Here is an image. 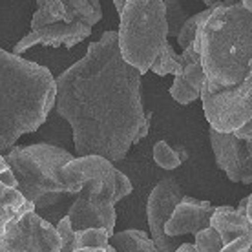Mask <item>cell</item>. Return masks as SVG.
<instances>
[{
	"mask_svg": "<svg viewBox=\"0 0 252 252\" xmlns=\"http://www.w3.org/2000/svg\"><path fill=\"white\" fill-rule=\"evenodd\" d=\"M35 210V205L28 201L24 195L20 194L19 189H11L0 181V238L4 236L7 223L20 218L22 214Z\"/></svg>",
	"mask_w": 252,
	"mask_h": 252,
	"instance_id": "15",
	"label": "cell"
},
{
	"mask_svg": "<svg viewBox=\"0 0 252 252\" xmlns=\"http://www.w3.org/2000/svg\"><path fill=\"white\" fill-rule=\"evenodd\" d=\"M199 2H203L207 7H218L223 4V0H199Z\"/></svg>",
	"mask_w": 252,
	"mask_h": 252,
	"instance_id": "29",
	"label": "cell"
},
{
	"mask_svg": "<svg viewBox=\"0 0 252 252\" xmlns=\"http://www.w3.org/2000/svg\"><path fill=\"white\" fill-rule=\"evenodd\" d=\"M90 179H102L112 183L117 190V201L132 194V181L117 170L110 159L102 156H79L73 158L61 170V181L71 195H77Z\"/></svg>",
	"mask_w": 252,
	"mask_h": 252,
	"instance_id": "9",
	"label": "cell"
},
{
	"mask_svg": "<svg viewBox=\"0 0 252 252\" xmlns=\"http://www.w3.org/2000/svg\"><path fill=\"white\" fill-rule=\"evenodd\" d=\"M199 99L210 128L221 133L238 132L252 117V68L236 86H218L207 79Z\"/></svg>",
	"mask_w": 252,
	"mask_h": 252,
	"instance_id": "6",
	"label": "cell"
},
{
	"mask_svg": "<svg viewBox=\"0 0 252 252\" xmlns=\"http://www.w3.org/2000/svg\"><path fill=\"white\" fill-rule=\"evenodd\" d=\"M164 15L168 24V37H177L183 24L190 17L181 0H164Z\"/></svg>",
	"mask_w": 252,
	"mask_h": 252,
	"instance_id": "22",
	"label": "cell"
},
{
	"mask_svg": "<svg viewBox=\"0 0 252 252\" xmlns=\"http://www.w3.org/2000/svg\"><path fill=\"white\" fill-rule=\"evenodd\" d=\"M125 4H126V0H114V6H115V9H117V13L123 11Z\"/></svg>",
	"mask_w": 252,
	"mask_h": 252,
	"instance_id": "31",
	"label": "cell"
},
{
	"mask_svg": "<svg viewBox=\"0 0 252 252\" xmlns=\"http://www.w3.org/2000/svg\"><path fill=\"white\" fill-rule=\"evenodd\" d=\"M110 243V234L104 228H86L75 232V249L79 247H106Z\"/></svg>",
	"mask_w": 252,
	"mask_h": 252,
	"instance_id": "24",
	"label": "cell"
},
{
	"mask_svg": "<svg viewBox=\"0 0 252 252\" xmlns=\"http://www.w3.org/2000/svg\"><path fill=\"white\" fill-rule=\"evenodd\" d=\"M150 71H154L156 75H161V77L168 75V73H172V75L176 77L183 71L181 55H177L176 50L172 48L170 42H166V44H164V48L158 55V59H156L154 64H152Z\"/></svg>",
	"mask_w": 252,
	"mask_h": 252,
	"instance_id": "19",
	"label": "cell"
},
{
	"mask_svg": "<svg viewBox=\"0 0 252 252\" xmlns=\"http://www.w3.org/2000/svg\"><path fill=\"white\" fill-rule=\"evenodd\" d=\"M247 252H252V247H251V249H249V251H247Z\"/></svg>",
	"mask_w": 252,
	"mask_h": 252,
	"instance_id": "36",
	"label": "cell"
},
{
	"mask_svg": "<svg viewBox=\"0 0 252 252\" xmlns=\"http://www.w3.org/2000/svg\"><path fill=\"white\" fill-rule=\"evenodd\" d=\"M4 158L17 177V189L35 205V210L50 199L71 195L61 181L63 166L73 159L68 150L48 143H37L13 146Z\"/></svg>",
	"mask_w": 252,
	"mask_h": 252,
	"instance_id": "4",
	"label": "cell"
},
{
	"mask_svg": "<svg viewBox=\"0 0 252 252\" xmlns=\"http://www.w3.org/2000/svg\"><path fill=\"white\" fill-rule=\"evenodd\" d=\"M174 252H197V249H195L194 243H181Z\"/></svg>",
	"mask_w": 252,
	"mask_h": 252,
	"instance_id": "28",
	"label": "cell"
},
{
	"mask_svg": "<svg viewBox=\"0 0 252 252\" xmlns=\"http://www.w3.org/2000/svg\"><path fill=\"white\" fill-rule=\"evenodd\" d=\"M187 159V154L183 150L172 148L166 141H158L154 145V161L161 166L163 170H176Z\"/></svg>",
	"mask_w": 252,
	"mask_h": 252,
	"instance_id": "20",
	"label": "cell"
},
{
	"mask_svg": "<svg viewBox=\"0 0 252 252\" xmlns=\"http://www.w3.org/2000/svg\"><path fill=\"white\" fill-rule=\"evenodd\" d=\"M243 139H245V141H252V132L249 133V135H245V137H243Z\"/></svg>",
	"mask_w": 252,
	"mask_h": 252,
	"instance_id": "34",
	"label": "cell"
},
{
	"mask_svg": "<svg viewBox=\"0 0 252 252\" xmlns=\"http://www.w3.org/2000/svg\"><path fill=\"white\" fill-rule=\"evenodd\" d=\"M108 251H110V252H117V251H115V249H114V247H112V245H108Z\"/></svg>",
	"mask_w": 252,
	"mask_h": 252,
	"instance_id": "35",
	"label": "cell"
},
{
	"mask_svg": "<svg viewBox=\"0 0 252 252\" xmlns=\"http://www.w3.org/2000/svg\"><path fill=\"white\" fill-rule=\"evenodd\" d=\"M216 207L208 201L194 199L190 195H183L181 203L174 208L170 220L164 225V232L170 238H179L183 234H197L203 228L210 227V218Z\"/></svg>",
	"mask_w": 252,
	"mask_h": 252,
	"instance_id": "14",
	"label": "cell"
},
{
	"mask_svg": "<svg viewBox=\"0 0 252 252\" xmlns=\"http://www.w3.org/2000/svg\"><path fill=\"white\" fill-rule=\"evenodd\" d=\"M119 17L121 55L143 75L168 42L164 0H126Z\"/></svg>",
	"mask_w": 252,
	"mask_h": 252,
	"instance_id": "5",
	"label": "cell"
},
{
	"mask_svg": "<svg viewBox=\"0 0 252 252\" xmlns=\"http://www.w3.org/2000/svg\"><path fill=\"white\" fill-rule=\"evenodd\" d=\"M240 2L247 7V9H251L252 11V0H240Z\"/></svg>",
	"mask_w": 252,
	"mask_h": 252,
	"instance_id": "32",
	"label": "cell"
},
{
	"mask_svg": "<svg viewBox=\"0 0 252 252\" xmlns=\"http://www.w3.org/2000/svg\"><path fill=\"white\" fill-rule=\"evenodd\" d=\"M210 227H214L223 240L221 252H247L252 247V223L247 214H240L236 208L216 207Z\"/></svg>",
	"mask_w": 252,
	"mask_h": 252,
	"instance_id": "13",
	"label": "cell"
},
{
	"mask_svg": "<svg viewBox=\"0 0 252 252\" xmlns=\"http://www.w3.org/2000/svg\"><path fill=\"white\" fill-rule=\"evenodd\" d=\"M205 75L218 86H236L251 71L252 11L240 0H223L195 35Z\"/></svg>",
	"mask_w": 252,
	"mask_h": 252,
	"instance_id": "3",
	"label": "cell"
},
{
	"mask_svg": "<svg viewBox=\"0 0 252 252\" xmlns=\"http://www.w3.org/2000/svg\"><path fill=\"white\" fill-rule=\"evenodd\" d=\"M194 245L197 252H221L223 240H221L220 232L214 227H207L195 234Z\"/></svg>",
	"mask_w": 252,
	"mask_h": 252,
	"instance_id": "23",
	"label": "cell"
},
{
	"mask_svg": "<svg viewBox=\"0 0 252 252\" xmlns=\"http://www.w3.org/2000/svg\"><path fill=\"white\" fill-rule=\"evenodd\" d=\"M247 152H249V156L252 158V141H247Z\"/></svg>",
	"mask_w": 252,
	"mask_h": 252,
	"instance_id": "33",
	"label": "cell"
},
{
	"mask_svg": "<svg viewBox=\"0 0 252 252\" xmlns=\"http://www.w3.org/2000/svg\"><path fill=\"white\" fill-rule=\"evenodd\" d=\"M110 245L117 252H159L150 236L135 228L114 232V236L110 238Z\"/></svg>",
	"mask_w": 252,
	"mask_h": 252,
	"instance_id": "16",
	"label": "cell"
},
{
	"mask_svg": "<svg viewBox=\"0 0 252 252\" xmlns=\"http://www.w3.org/2000/svg\"><path fill=\"white\" fill-rule=\"evenodd\" d=\"M115 203L117 190L114 185L102 179H90L77 194L66 216L75 232L86 228H104L112 238L117 220Z\"/></svg>",
	"mask_w": 252,
	"mask_h": 252,
	"instance_id": "7",
	"label": "cell"
},
{
	"mask_svg": "<svg viewBox=\"0 0 252 252\" xmlns=\"http://www.w3.org/2000/svg\"><path fill=\"white\" fill-rule=\"evenodd\" d=\"M57 82L46 66L0 48V154L37 132L55 108Z\"/></svg>",
	"mask_w": 252,
	"mask_h": 252,
	"instance_id": "2",
	"label": "cell"
},
{
	"mask_svg": "<svg viewBox=\"0 0 252 252\" xmlns=\"http://www.w3.org/2000/svg\"><path fill=\"white\" fill-rule=\"evenodd\" d=\"M247 218L252 223V194L249 195V205H247Z\"/></svg>",
	"mask_w": 252,
	"mask_h": 252,
	"instance_id": "30",
	"label": "cell"
},
{
	"mask_svg": "<svg viewBox=\"0 0 252 252\" xmlns=\"http://www.w3.org/2000/svg\"><path fill=\"white\" fill-rule=\"evenodd\" d=\"M92 35V26L84 22H55L48 24L24 35L13 48V53L22 55L33 46H50V48H73Z\"/></svg>",
	"mask_w": 252,
	"mask_h": 252,
	"instance_id": "12",
	"label": "cell"
},
{
	"mask_svg": "<svg viewBox=\"0 0 252 252\" xmlns=\"http://www.w3.org/2000/svg\"><path fill=\"white\" fill-rule=\"evenodd\" d=\"M170 95L172 99L176 102H179V104H190V102L197 101L201 97V94L197 90H194L190 84H187L181 77L177 75L174 77V82H172L170 86Z\"/></svg>",
	"mask_w": 252,
	"mask_h": 252,
	"instance_id": "25",
	"label": "cell"
},
{
	"mask_svg": "<svg viewBox=\"0 0 252 252\" xmlns=\"http://www.w3.org/2000/svg\"><path fill=\"white\" fill-rule=\"evenodd\" d=\"M0 181L6 185V187H11V189H17V177L13 174L11 166L7 164L6 158L0 154Z\"/></svg>",
	"mask_w": 252,
	"mask_h": 252,
	"instance_id": "26",
	"label": "cell"
},
{
	"mask_svg": "<svg viewBox=\"0 0 252 252\" xmlns=\"http://www.w3.org/2000/svg\"><path fill=\"white\" fill-rule=\"evenodd\" d=\"M210 145L214 150L216 163L227 174L232 183H252V158L247 152L245 139L236 137V133H221L214 128L208 130Z\"/></svg>",
	"mask_w": 252,
	"mask_h": 252,
	"instance_id": "11",
	"label": "cell"
},
{
	"mask_svg": "<svg viewBox=\"0 0 252 252\" xmlns=\"http://www.w3.org/2000/svg\"><path fill=\"white\" fill-rule=\"evenodd\" d=\"M183 189L174 177L161 179L148 195L146 201V220L150 227V238L159 252H174L179 247L177 238H170L164 232V225L170 220L174 208L183 199Z\"/></svg>",
	"mask_w": 252,
	"mask_h": 252,
	"instance_id": "10",
	"label": "cell"
},
{
	"mask_svg": "<svg viewBox=\"0 0 252 252\" xmlns=\"http://www.w3.org/2000/svg\"><path fill=\"white\" fill-rule=\"evenodd\" d=\"M64 20H66V7L63 0H37V9L32 19V30Z\"/></svg>",
	"mask_w": 252,
	"mask_h": 252,
	"instance_id": "18",
	"label": "cell"
},
{
	"mask_svg": "<svg viewBox=\"0 0 252 252\" xmlns=\"http://www.w3.org/2000/svg\"><path fill=\"white\" fill-rule=\"evenodd\" d=\"M212 11H214V7H207V9H203V11L190 15L189 20H187V22L183 24V28H181L179 35L176 37L177 44H179L181 50L189 48V46L194 42V38H195V35H197V32H199V28L205 24V20L210 17V13Z\"/></svg>",
	"mask_w": 252,
	"mask_h": 252,
	"instance_id": "21",
	"label": "cell"
},
{
	"mask_svg": "<svg viewBox=\"0 0 252 252\" xmlns=\"http://www.w3.org/2000/svg\"><path fill=\"white\" fill-rule=\"evenodd\" d=\"M66 7L64 22H84L94 28L102 19L101 0H63Z\"/></svg>",
	"mask_w": 252,
	"mask_h": 252,
	"instance_id": "17",
	"label": "cell"
},
{
	"mask_svg": "<svg viewBox=\"0 0 252 252\" xmlns=\"http://www.w3.org/2000/svg\"><path fill=\"white\" fill-rule=\"evenodd\" d=\"M141 77L121 55L117 32H106L55 79V108L71 126L79 156L117 163L148 135L152 114L143 108Z\"/></svg>",
	"mask_w": 252,
	"mask_h": 252,
	"instance_id": "1",
	"label": "cell"
},
{
	"mask_svg": "<svg viewBox=\"0 0 252 252\" xmlns=\"http://www.w3.org/2000/svg\"><path fill=\"white\" fill-rule=\"evenodd\" d=\"M110 245V243H108ZM108 245L106 247H79L75 249V252H110L108 251Z\"/></svg>",
	"mask_w": 252,
	"mask_h": 252,
	"instance_id": "27",
	"label": "cell"
},
{
	"mask_svg": "<svg viewBox=\"0 0 252 252\" xmlns=\"http://www.w3.org/2000/svg\"><path fill=\"white\" fill-rule=\"evenodd\" d=\"M63 240L57 227L30 210L7 223L0 238V252H61Z\"/></svg>",
	"mask_w": 252,
	"mask_h": 252,
	"instance_id": "8",
	"label": "cell"
}]
</instances>
